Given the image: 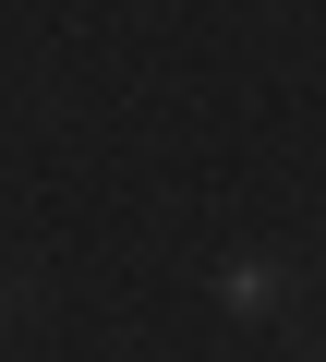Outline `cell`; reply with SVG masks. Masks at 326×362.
Wrapping results in <instances>:
<instances>
[{
	"mask_svg": "<svg viewBox=\"0 0 326 362\" xmlns=\"http://www.w3.org/2000/svg\"><path fill=\"white\" fill-rule=\"evenodd\" d=\"M25 302H37V290H25V278H13V266H0V326H13V314H25Z\"/></svg>",
	"mask_w": 326,
	"mask_h": 362,
	"instance_id": "obj_2",
	"label": "cell"
},
{
	"mask_svg": "<svg viewBox=\"0 0 326 362\" xmlns=\"http://www.w3.org/2000/svg\"><path fill=\"white\" fill-rule=\"evenodd\" d=\"M302 362H326V338H314V350H302Z\"/></svg>",
	"mask_w": 326,
	"mask_h": 362,
	"instance_id": "obj_3",
	"label": "cell"
},
{
	"mask_svg": "<svg viewBox=\"0 0 326 362\" xmlns=\"http://www.w3.org/2000/svg\"><path fill=\"white\" fill-rule=\"evenodd\" d=\"M290 290H302V278H290V266H266V254L218 266V302H230V314H290Z\"/></svg>",
	"mask_w": 326,
	"mask_h": 362,
	"instance_id": "obj_1",
	"label": "cell"
}]
</instances>
